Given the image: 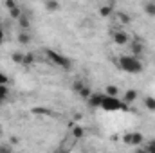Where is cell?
Wrapping results in <instances>:
<instances>
[{
	"label": "cell",
	"mask_w": 155,
	"mask_h": 153,
	"mask_svg": "<svg viewBox=\"0 0 155 153\" xmlns=\"http://www.w3.org/2000/svg\"><path fill=\"white\" fill-rule=\"evenodd\" d=\"M0 85H4V86H9V77H7V74H4L2 70H0Z\"/></svg>",
	"instance_id": "26"
},
{
	"label": "cell",
	"mask_w": 155,
	"mask_h": 153,
	"mask_svg": "<svg viewBox=\"0 0 155 153\" xmlns=\"http://www.w3.org/2000/svg\"><path fill=\"white\" fill-rule=\"evenodd\" d=\"M33 63H35V54L33 52L24 54V65H33Z\"/></svg>",
	"instance_id": "22"
},
{
	"label": "cell",
	"mask_w": 155,
	"mask_h": 153,
	"mask_svg": "<svg viewBox=\"0 0 155 153\" xmlns=\"http://www.w3.org/2000/svg\"><path fill=\"white\" fill-rule=\"evenodd\" d=\"M103 96H105V94L92 92V96H90V97H88V101H87V103H88V106H90V108H99V106H101V101H103Z\"/></svg>",
	"instance_id": "8"
},
{
	"label": "cell",
	"mask_w": 155,
	"mask_h": 153,
	"mask_svg": "<svg viewBox=\"0 0 155 153\" xmlns=\"http://www.w3.org/2000/svg\"><path fill=\"white\" fill-rule=\"evenodd\" d=\"M128 47H130L132 56H135V58H139V60H141V56L144 54V43H143V41H139V40H130Z\"/></svg>",
	"instance_id": "6"
},
{
	"label": "cell",
	"mask_w": 155,
	"mask_h": 153,
	"mask_svg": "<svg viewBox=\"0 0 155 153\" xmlns=\"http://www.w3.org/2000/svg\"><path fill=\"white\" fill-rule=\"evenodd\" d=\"M83 135H85V130H83L81 126H74V128H72V137H74V139H81Z\"/></svg>",
	"instance_id": "19"
},
{
	"label": "cell",
	"mask_w": 155,
	"mask_h": 153,
	"mask_svg": "<svg viewBox=\"0 0 155 153\" xmlns=\"http://www.w3.org/2000/svg\"><path fill=\"white\" fill-rule=\"evenodd\" d=\"M4 7H5V9H9V11H13L15 7H18V4H16L15 0H5V2H4Z\"/></svg>",
	"instance_id": "25"
},
{
	"label": "cell",
	"mask_w": 155,
	"mask_h": 153,
	"mask_svg": "<svg viewBox=\"0 0 155 153\" xmlns=\"http://www.w3.org/2000/svg\"><path fill=\"white\" fill-rule=\"evenodd\" d=\"M0 153H13V144L11 142H2L0 144Z\"/></svg>",
	"instance_id": "21"
},
{
	"label": "cell",
	"mask_w": 155,
	"mask_h": 153,
	"mask_svg": "<svg viewBox=\"0 0 155 153\" xmlns=\"http://www.w3.org/2000/svg\"><path fill=\"white\" fill-rule=\"evenodd\" d=\"M0 139H2V130H0Z\"/></svg>",
	"instance_id": "32"
},
{
	"label": "cell",
	"mask_w": 155,
	"mask_h": 153,
	"mask_svg": "<svg viewBox=\"0 0 155 153\" xmlns=\"http://www.w3.org/2000/svg\"><path fill=\"white\" fill-rule=\"evenodd\" d=\"M5 41V31H0V45Z\"/></svg>",
	"instance_id": "28"
},
{
	"label": "cell",
	"mask_w": 155,
	"mask_h": 153,
	"mask_svg": "<svg viewBox=\"0 0 155 153\" xmlns=\"http://www.w3.org/2000/svg\"><path fill=\"white\" fill-rule=\"evenodd\" d=\"M78 96H79V97H83L85 101H88V97L92 96V88H90L88 85H85V86H83V88L78 92Z\"/></svg>",
	"instance_id": "14"
},
{
	"label": "cell",
	"mask_w": 155,
	"mask_h": 153,
	"mask_svg": "<svg viewBox=\"0 0 155 153\" xmlns=\"http://www.w3.org/2000/svg\"><path fill=\"white\" fill-rule=\"evenodd\" d=\"M16 22H18V27H20V31H29V29H31V20H29V15L22 13V16H20Z\"/></svg>",
	"instance_id": "9"
},
{
	"label": "cell",
	"mask_w": 155,
	"mask_h": 153,
	"mask_svg": "<svg viewBox=\"0 0 155 153\" xmlns=\"http://www.w3.org/2000/svg\"><path fill=\"white\" fill-rule=\"evenodd\" d=\"M83 86H85V83H83V81H74V85H72L74 92H79V90H81Z\"/></svg>",
	"instance_id": "27"
},
{
	"label": "cell",
	"mask_w": 155,
	"mask_h": 153,
	"mask_svg": "<svg viewBox=\"0 0 155 153\" xmlns=\"http://www.w3.org/2000/svg\"><path fill=\"white\" fill-rule=\"evenodd\" d=\"M9 94H11L9 86H4V85H0V103H5V101L9 99Z\"/></svg>",
	"instance_id": "15"
},
{
	"label": "cell",
	"mask_w": 155,
	"mask_h": 153,
	"mask_svg": "<svg viewBox=\"0 0 155 153\" xmlns=\"http://www.w3.org/2000/svg\"><path fill=\"white\" fill-rule=\"evenodd\" d=\"M116 11H114V5L112 4H107V5H101L99 7V15L103 16V18H107V16H112Z\"/></svg>",
	"instance_id": "12"
},
{
	"label": "cell",
	"mask_w": 155,
	"mask_h": 153,
	"mask_svg": "<svg viewBox=\"0 0 155 153\" xmlns=\"http://www.w3.org/2000/svg\"><path fill=\"white\" fill-rule=\"evenodd\" d=\"M43 7H45L47 11H58V9H60V2H56V0H49V2L43 4Z\"/></svg>",
	"instance_id": "17"
},
{
	"label": "cell",
	"mask_w": 155,
	"mask_h": 153,
	"mask_svg": "<svg viewBox=\"0 0 155 153\" xmlns=\"http://www.w3.org/2000/svg\"><path fill=\"white\" fill-rule=\"evenodd\" d=\"M101 110H107V112H119V110H126L128 106L123 103V99L119 97H112V96H103V101H101Z\"/></svg>",
	"instance_id": "3"
},
{
	"label": "cell",
	"mask_w": 155,
	"mask_h": 153,
	"mask_svg": "<svg viewBox=\"0 0 155 153\" xmlns=\"http://www.w3.org/2000/svg\"><path fill=\"white\" fill-rule=\"evenodd\" d=\"M143 148H144L148 153H155V139L148 141V142H144V144H143Z\"/></svg>",
	"instance_id": "20"
},
{
	"label": "cell",
	"mask_w": 155,
	"mask_h": 153,
	"mask_svg": "<svg viewBox=\"0 0 155 153\" xmlns=\"http://www.w3.org/2000/svg\"><path fill=\"white\" fill-rule=\"evenodd\" d=\"M31 40H33V36H31L29 31H20L18 33V43L20 45H27V43H31Z\"/></svg>",
	"instance_id": "11"
},
{
	"label": "cell",
	"mask_w": 155,
	"mask_h": 153,
	"mask_svg": "<svg viewBox=\"0 0 155 153\" xmlns=\"http://www.w3.org/2000/svg\"><path fill=\"white\" fill-rule=\"evenodd\" d=\"M117 94H119V88H117L116 85H107V88H105V96L117 97Z\"/></svg>",
	"instance_id": "18"
},
{
	"label": "cell",
	"mask_w": 155,
	"mask_h": 153,
	"mask_svg": "<svg viewBox=\"0 0 155 153\" xmlns=\"http://www.w3.org/2000/svg\"><path fill=\"white\" fill-rule=\"evenodd\" d=\"M144 106H146V110H150V112H155V97L152 96H148V97H144Z\"/></svg>",
	"instance_id": "16"
},
{
	"label": "cell",
	"mask_w": 155,
	"mask_h": 153,
	"mask_svg": "<svg viewBox=\"0 0 155 153\" xmlns=\"http://www.w3.org/2000/svg\"><path fill=\"white\" fill-rule=\"evenodd\" d=\"M137 97H139L137 90H134V88H128V90L123 94V103H124L126 106H130L132 103H135V101H137Z\"/></svg>",
	"instance_id": "7"
},
{
	"label": "cell",
	"mask_w": 155,
	"mask_h": 153,
	"mask_svg": "<svg viewBox=\"0 0 155 153\" xmlns=\"http://www.w3.org/2000/svg\"><path fill=\"white\" fill-rule=\"evenodd\" d=\"M134 153H148V151H146V150L141 146V148H135V151H134Z\"/></svg>",
	"instance_id": "29"
},
{
	"label": "cell",
	"mask_w": 155,
	"mask_h": 153,
	"mask_svg": "<svg viewBox=\"0 0 155 153\" xmlns=\"http://www.w3.org/2000/svg\"><path fill=\"white\" fill-rule=\"evenodd\" d=\"M112 40H114L116 45H128L130 43V34L124 29L116 27V29H112Z\"/></svg>",
	"instance_id": "5"
},
{
	"label": "cell",
	"mask_w": 155,
	"mask_h": 153,
	"mask_svg": "<svg viewBox=\"0 0 155 153\" xmlns=\"http://www.w3.org/2000/svg\"><path fill=\"white\" fill-rule=\"evenodd\" d=\"M114 16H116L117 24H121V29H123V25H128V24H130V20H132L124 11H116V13H114Z\"/></svg>",
	"instance_id": "10"
},
{
	"label": "cell",
	"mask_w": 155,
	"mask_h": 153,
	"mask_svg": "<svg viewBox=\"0 0 155 153\" xmlns=\"http://www.w3.org/2000/svg\"><path fill=\"white\" fill-rule=\"evenodd\" d=\"M9 15H11V18H15V20H18V18L22 16V9H20V5H18V7H15L13 11H9Z\"/></svg>",
	"instance_id": "24"
},
{
	"label": "cell",
	"mask_w": 155,
	"mask_h": 153,
	"mask_svg": "<svg viewBox=\"0 0 155 153\" xmlns=\"http://www.w3.org/2000/svg\"><path fill=\"white\" fill-rule=\"evenodd\" d=\"M45 56L49 58V61H52L56 67H60V69H63V70H69V69L72 67V61H71L67 56H63V54H60V52H56V50H52V49H45Z\"/></svg>",
	"instance_id": "2"
},
{
	"label": "cell",
	"mask_w": 155,
	"mask_h": 153,
	"mask_svg": "<svg viewBox=\"0 0 155 153\" xmlns=\"http://www.w3.org/2000/svg\"><path fill=\"white\" fill-rule=\"evenodd\" d=\"M56 153H67V151H63V150H58V151H56Z\"/></svg>",
	"instance_id": "31"
},
{
	"label": "cell",
	"mask_w": 155,
	"mask_h": 153,
	"mask_svg": "<svg viewBox=\"0 0 155 153\" xmlns=\"http://www.w3.org/2000/svg\"><path fill=\"white\" fill-rule=\"evenodd\" d=\"M143 11H144V15L155 18V2H144L143 4Z\"/></svg>",
	"instance_id": "13"
},
{
	"label": "cell",
	"mask_w": 155,
	"mask_h": 153,
	"mask_svg": "<svg viewBox=\"0 0 155 153\" xmlns=\"http://www.w3.org/2000/svg\"><path fill=\"white\" fill-rule=\"evenodd\" d=\"M0 31H4V24H2V20H0Z\"/></svg>",
	"instance_id": "30"
},
{
	"label": "cell",
	"mask_w": 155,
	"mask_h": 153,
	"mask_svg": "<svg viewBox=\"0 0 155 153\" xmlns=\"http://www.w3.org/2000/svg\"><path fill=\"white\" fill-rule=\"evenodd\" d=\"M116 63H117V67H119L123 72H128V74H141V72L144 70V63H143L139 58L132 56V54L119 56Z\"/></svg>",
	"instance_id": "1"
},
{
	"label": "cell",
	"mask_w": 155,
	"mask_h": 153,
	"mask_svg": "<svg viewBox=\"0 0 155 153\" xmlns=\"http://www.w3.org/2000/svg\"><path fill=\"white\" fill-rule=\"evenodd\" d=\"M123 142L126 146H132V148H141L144 144V135L141 132H130V133H124Z\"/></svg>",
	"instance_id": "4"
},
{
	"label": "cell",
	"mask_w": 155,
	"mask_h": 153,
	"mask_svg": "<svg viewBox=\"0 0 155 153\" xmlns=\"http://www.w3.org/2000/svg\"><path fill=\"white\" fill-rule=\"evenodd\" d=\"M11 58H13L15 63H24V52H13Z\"/></svg>",
	"instance_id": "23"
}]
</instances>
